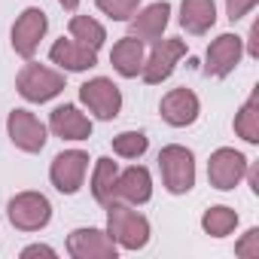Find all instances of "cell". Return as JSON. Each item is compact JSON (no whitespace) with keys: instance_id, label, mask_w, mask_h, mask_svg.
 <instances>
[{"instance_id":"28","label":"cell","mask_w":259,"mask_h":259,"mask_svg":"<svg viewBox=\"0 0 259 259\" xmlns=\"http://www.w3.org/2000/svg\"><path fill=\"white\" fill-rule=\"evenodd\" d=\"M34 256H46V259H55V250L49 244H31L22 250V259H34Z\"/></svg>"},{"instance_id":"15","label":"cell","mask_w":259,"mask_h":259,"mask_svg":"<svg viewBox=\"0 0 259 259\" xmlns=\"http://www.w3.org/2000/svg\"><path fill=\"white\" fill-rule=\"evenodd\" d=\"M49 132L61 141H89L92 138V119L79 113L76 104H61L49 113Z\"/></svg>"},{"instance_id":"27","label":"cell","mask_w":259,"mask_h":259,"mask_svg":"<svg viewBox=\"0 0 259 259\" xmlns=\"http://www.w3.org/2000/svg\"><path fill=\"white\" fill-rule=\"evenodd\" d=\"M256 4H259V0H226V16H229V22L244 19Z\"/></svg>"},{"instance_id":"16","label":"cell","mask_w":259,"mask_h":259,"mask_svg":"<svg viewBox=\"0 0 259 259\" xmlns=\"http://www.w3.org/2000/svg\"><path fill=\"white\" fill-rule=\"evenodd\" d=\"M153 198V177L144 165H132V168H125L119 171L116 177V201L122 204H147Z\"/></svg>"},{"instance_id":"31","label":"cell","mask_w":259,"mask_h":259,"mask_svg":"<svg viewBox=\"0 0 259 259\" xmlns=\"http://www.w3.org/2000/svg\"><path fill=\"white\" fill-rule=\"evenodd\" d=\"M58 4H61V7H64L67 13H73V10L79 7V0H58Z\"/></svg>"},{"instance_id":"5","label":"cell","mask_w":259,"mask_h":259,"mask_svg":"<svg viewBox=\"0 0 259 259\" xmlns=\"http://www.w3.org/2000/svg\"><path fill=\"white\" fill-rule=\"evenodd\" d=\"M79 101L89 107V113H92L95 119H104V122L116 119L119 110H122V92H119V85H116L113 79H107V76H95V79L82 82V85H79Z\"/></svg>"},{"instance_id":"7","label":"cell","mask_w":259,"mask_h":259,"mask_svg":"<svg viewBox=\"0 0 259 259\" xmlns=\"http://www.w3.org/2000/svg\"><path fill=\"white\" fill-rule=\"evenodd\" d=\"M183 55H186V43H183V40H177V37L156 40L153 49H150V55L144 58V70H141L144 82H147V85L165 82V79L174 73V67H177V61H180Z\"/></svg>"},{"instance_id":"23","label":"cell","mask_w":259,"mask_h":259,"mask_svg":"<svg viewBox=\"0 0 259 259\" xmlns=\"http://www.w3.org/2000/svg\"><path fill=\"white\" fill-rule=\"evenodd\" d=\"M67 31H70V37L76 40V43H82V46H89V49H101L104 46V40H107V31H104V25L98 22V19H89V16H73L70 19V25H67Z\"/></svg>"},{"instance_id":"22","label":"cell","mask_w":259,"mask_h":259,"mask_svg":"<svg viewBox=\"0 0 259 259\" xmlns=\"http://www.w3.org/2000/svg\"><path fill=\"white\" fill-rule=\"evenodd\" d=\"M235 135L247 144H259V92H253L235 113Z\"/></svg>"},{"instance_id":"4","label":"cell","mask_w":259,"mask_h":259,"mask_svg":"<svg viewBox=\"0 0 259 259\" xmlns=\"http://www.w3.org/2000/svg\"><path fill=\"white\" fill-rule=\"evenodd\" d=\"M7 217L19 232H40L52 220V204H49V198L43 192L28 189V192H19V195L10 198Z\"/></svg>"},{"instance_id":"2","label":"cell","mask_w":259,"mask_h":259,"mask_svg":"<svg viewBox=\"0 0 259 259\" xmlns=\"http://www.w3.org/2000/svg\"><path fill=\"white\" fill-rule=\"evenodd\" d=\"M16 92L31 104H46L64 92V73H58L46 64L28 61L16 76Z\"/></svg>"},{"instance_id":"20","label":"cell","mask_w":259,"mask_h":259,"mask_svg":"<svg viewBox=\"0 0 259 259\" xmlns=\"http://www.w3.org/2000/svg\"><path fill=\"white\" fill-rule=\"evenodd\" d=\"M116 177H119V165L113 159H98L95 171H92V195L101 207L116 204Z\"/></svg>"},{"instance_id":"26","label":"cell","mask_w":259,"mask_h":259,"mask_svg":"<svg viewBox=\"0 0 259 259\" xmlns=\"http://www.w3.org/2000/svg\"><path fill=\"white\" fill-rule=\"evenodd\" d=\"M235 253L241 259H259V229H247L244 238L235 244Z\"/></svg>"},{"instance_id":"9","label":"cell","mask_w":259,"mask_h":259,"mask_svg":"<svg viewBox=\"0 0 259 259\" xmlns=\"http://www.w3.org/2000/svg\"><path fill=\"white\" fill-rule=\"evenodd\" d=\"M46 31H49V19H46V13L40 10V7H28L19 19H16V25H13V49H16V55H22L25 61H31L34 58V52L40 49V40L46 37Z\"/></svg>"},{"instance_id":"8","label":"cell","mask_w":259,"mask_h":259,"mask_svg":"<svg viewBox=\"0 0 259 259\" xmlns=\"http://www.w3.org/2000/svg\"><path fill=\"white\" fill-rule=\"evenodd\" d=\"M46 132L49 128L31 113V110H13L10 116H7V135H10V141H13V147L16 150H22V153H40L43 147H46Z\"/></svg>"},{"instance_id":"24","label":"cell","mask_w":259,"mask_h":259,"mask_svg":"<svg viewBox=\"0 0 259 259\" xmlns=\"http://www.w3.org/2000/svg\"><path fill=\"white\" fill-rule=\"evenodd\" d=\"M147 147H150V141L144 132H122L113 138V153L122 159H141L147 153Z\"/></svg>"},{"instance_id":"21","label":"cell","mask_w":259,"mask_h":259,"mask_svg":"<svg viewBox=\"0 0 259 259\" xmlns=\"http://www.w3.org/2000/svg\"><path fill=\"white\" fill-rule=\"evenodd\" d=\"M201 229L204 235L210 238H229L235 229H238V213L235 207H226V204H213L201 213Z\"/></svg>"},{"instance_id":"18","label":"cell","mask_w":259,"mask_h":259,"mask_svg":"<svg viewBox=\"0 0 259 259\" xmlns=\"http://www.w3.org/2000/svg\"><path fill=\"white\" fill-rule=\"evenodd\" d=\"M144 43L138 40V37H122V40H116L113 43V52H110V64H113V70L119 73V76H125V79H135V76H141V70H144Z\"/></svg>"},{"instance_id":"6","label":"cell","mask_w":259,"mask_h":259,"mask_svg":"<svg viewBox=\"0 0 259 259\" xmlns=\"http://www.w3.org/2000/svg\"><path fill=\"white\" fill-rule=\"evenodd\" d=\"M247 165H250V162H247L244 153H238V150H232V147H220V150H213L210 159H207V180H210L213 189L232 192V189L244 180Z\"/></svg>"},{"instance_id":"19","label":"cell","mask_w":259,"mask_h":259,"mask_svg":"<svg viewBox=\"0 0 259 259\" xmlns=\"http://www.w3.org/2000/svg\"><path fill=\"white\" fill-rule=\"evenodd\" d=\"M180 25L195 37L207 34L217 25V4L213 0H183L180 4Z\"/></svg>"},{"instance_id":"29","label":"cell","mask_w":259,"mask_h":259,"mask_svg":"<svg viewBox=\"0 0 259 259\" xmlns=\"http://www.w3.org/2000/svg\"><path fill=\"white\" fill-rule=\"evenodd\" d=\"M247 55H250V58H259V22H253V28H250V37H247Z\"/></svg>"},{"instance_id":"12","label":"cell","mask_w":259,"mask_h":259,"mask_svg":"<svg viewBox=\"0 0 259 259\" xmlns=\"http://www.w3.org/2000/svg\"><path fill=\"white\" fill-rule=\"evenodd\" d=\"M244 55V40L238 34H220L210 46H207V55H204V73L213 76V79H226L238 61Z\"/></svg>"},{"instance_id":"13","label":"cell","mask_w":259,"mask_h":259,"mask_svg":"<svg viewBox=\"0 0 259 259\" xmlns=\"http://www.w3.org/2000/svg\"><path fill=\"white\" fill-rule=\"evenodd\" d=\"M168 22H171V4H165V0L162 4H150L128 19V34L138 37L141 43H156L162 40Z\"/></svg>"},{"instance_id":"11","label":"cell","mask_w":259,"mask_h":259,"mask_svg":"<svg viewBox=\"0 0 259 259\" xmlns=\"http://www.w3.org/2000/svg\"><path fill=\"white\" fill-rule=\"evenodd\" d=\"M67 253L73 259H116L119 247L107 229H73L67 235Z\"/></svg>"},{"instance_id":"17","label":"cell","mask_w":259,"mask_h":259,"mask_svg":"<svg viewBox=\"0 0 259 259\" xmlns=\"http://www.w3.org/2000/svg\"><path fill=\"white\" fill-rule=\"evenodd\" d=\"M49 58H52V64H58L61 70H73V73L92 70V67L98 64V52L89 49V46H82V43H76L73 37L55 40L52 49H49Z\"/></svg>"},{"instance_id":"3","label":"cell","mask_w":259,"mask_h":259,"mask_svg":"<svg viewBox=\"0 0 259 259\" xmlns=\"http://www.w3.org/2000/svg\"><path fill=\"white\" fill-rule=\"evenodd\" d=\"M159 171H162V183L171 195H186L195 186V156H192V150H186L180 144L162 147Z\"/></svg>"},{"instance_id":"14","label":"cell","mask_w":259,"mask_h":259,"mask_svg":"<svg viewBox=\"0 0 259 259\" xmlns=\"http://www.w3.org/2000/svg\"><path fill=\"white\" fill-rule=\"evenodd\" d=\"M159 113H162V119H165L168 125H174V128H186V125H192V122L198 119L201 104H198V95H195L192 89L180 85V89H171V92L162 98Z\"/></svg>"},{"instance_id":"30","label":"cell","mask_w":259,"mask_h":259,"mask_svg":"<svg viewBox=\"0 0 259 259\" xmlns=\"http://www.w3.org/2000/svg\"><path fill=\"white\" fill-rule=\"evenodd\" d=\"M247 183H250V189H253V195H259V168L256 165H247Z\"/></svg>"},{"instance_id":"1","label":"cell","mask_w":259,"mask_h":259,"mask_svg":"<svg viewBox=\"0 0 259 259\" xmlns=\"http://www.w3.org/2000/svg\"><path fill=\"white\" fill-rule=\"evenodd\" d=\"M107 235L122 250H144L150 244V220L132 204L116 201L107 207Z\"/></svg>"},{"instance_id":"10","label":"cell","mask_w":259,"mask_h":259,"mask_svg":"<svg viewBox=\"0 0 259 259\" xmlns=\"http://www.w3.org/2000/svg\"><path fill=\"white\" fill-rule=\"evenodd\" d=\"M89 171V156L82 150H64L49 165V180L61 195H76Z\"/></svg>"},{"instance_id":"25","label":"cell","mask_w":259,"mask_h":259,"mask_svg":"<svg viewBox=\"0 0 259 259\" xmlns=\"http://www.w3.org/2000/svg\"><path fill=\"white\" fill-rule=\"evenodd\" d=\"M98 10L104 16H110L113 22H128L138 10H141V0H95Z\"/></svg>"}]
</instances>
